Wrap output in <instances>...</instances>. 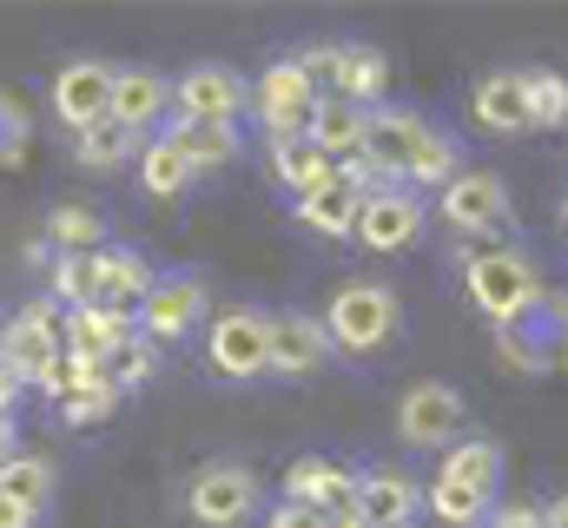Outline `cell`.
Here are the masks:
<instances>
[{
  "label": "cell",
  "instance_id": "cell-1",
  "mask_svg": "<svg viewBox=\"0 0 568 528\" xmlns=\"http://www.w3.org/2000/svg\"><path fill=\"white\" fill-rule=\"evenodd\" d=\"M456 264H463V297L476 304V317H489V331L529 317L542 304V291H549L542 264L529 258L523 245H476V238H463Z\"/></svg>",
  "mask_w": 568,
  "mask_h": 528
},
{
  "label": "cell",
  "instance_id": "cell-2",
  "mask_svg": "<svg viewBox=\"0 0 568 528\" xmlns=\"http://www.w3.org/2000/svg\"><path fill=\"white\" fill-rule=\"evenodd\" d=\"M317 324L337 357H377L404 337V297L384 277H344L331 291V304L317 311Z\"/></svg>",
  "mask_w": 568,
  "mask_h": 528
},
{
  "label": "cell",
  "instance_id": "cell-3",
  "mask_svg": "<svg viewBox=\"0 0 568 528\" xmlns=\"http://www.w3.org/2000/svg\"><path fill=\"white\" fill-rule=\"evenodd\" d=\"M205 370L219 384H258L272 377V344H265V311L258 304H232L205 317Z\"/></svg>",
  "mask_w": 568,
  "mask_h": 528
},
{
  "label": "cell",
  "instance_id": "cell-4",
  "mask_svg": "<svg viewBox=\"0 0 568 528\" xmlns=\"http://www.w3.org/2000/svg\"><path fill=\"white\" fill-rule=\"evenodd\" d=\"M265 489H258V469L239 463V456H212L199 463V476L185 483V516L199 528H245L258 516Z\"/></svg>",
  "mask_w": 568,
  "mask_h": 528
},
{
  "label": "cell",
  "instance_id": "cell-5",
  "mask_svg": "<svg viewBox=\"0 0 568 528\" xmlns=\"http://www.w3.org/2000/svg\"><path fill=\"white\" fill-rule=\"evenodd\" d=\"M489 337H496V357H503L509 370H523V377H549V370H562L568 364V297L542 291V304H536L529 317L496 324Z\"/></svg>",
  "mask_w": 568,
  "mask_h": 528
},
{
  "label": "cell",
  "instance_id": "cell-6",
  "mask_svg": "<svg viewBox=\"0 0 568 528\" xmlns=\"http://www.w3.org/2000/svg\"><path fill=\"white\" fill-rule=\"evenodd\" d=\"M456 238H489V232H503L509 225V185H503V172H489V165H463L443 192H436V205H429Z\"/></svg>",
  "mask_w": 568,
  "mask_h": 528
},
{
  "label": "cell",
  "instance_id": "cell-7",
  "mask_svg": "<svg viewBox=\"0 0 568 528\" xmlns=\"http://www.w3.org/2000/svg\"><path fill=\"white\" fill-rule=\"evenodd\" d=\"M252 113V80L225 60H199L172 80V120H219V126H239Z\"/></svg>",
  "mask_w": 568,
  "mask_h": 528
},
{
  "label": "cell",
  "instance_id": "cell-8",
  "mask_svg": "<svg viewBox=\"0 0 568 528\" xmlns=\"http://www.w3.org/2000/svg\"><path fill=\"white\" fill-rule=\"evenodd\" d=\"M205 317H212L205 284H199L192 271H159L152 291L140 297V311H133V331L152 337V344H179V337H192Z\"/></svg>",
  "mask_w": 568,
  "mask_h": 528
},
{
  "label": "cell",
  "instance_id": "cell-9",
  "mask_svg": "<svg viewBox=\"0 0 568 528\" xmlns=\"http://www.w3.org/2000/svg\"><path fill=\"white\" fill-rule=\"evenodd\" d=\"M265 344H272V377L278 384H304V377L331 370V357H337L324 324H317V311H304V304L265 311Z\"/></svg>",
  "mask_w": 568,
  "mask_h": 528
},
{
  "label": "cell",
  "instance_id": "cell-10",
  "mask_svg": "<svg viewBox=\"0 0 568 528\" xmlns=\"http://www.w3.org/2000/svg\"><path fill=\"white\" fill-rule=\"evenodd\" d=\"M311 106H317V87L297 73L291 53H278V60L258 67V80H252V120L265 126V145H272V139H304Z\"/></svg>",
  "mask_w": 568,
  "mask_h": 528
},
{
  "label": "cell",
  "instance_id": "cell-11",
  "mask_svg": "<svg viewBox=\"0 0 568 528\" xmlns=\"http://www.w3.org/2000/svg\"><path fill=\"white\" fill-rule=\"evenodd\" d=\"M60 351H67V344H60V304H53V297H27V304L7 311V324H0V364H7L20 384H33Z\"/></svg>",
  "mask_w": 568,
  "mask_h": 528
},
{
  "label": "cell",
  "instance_id": "cell-12",
  "mask_svg": "<svg viewBox=\"0 0 568 528\" xmlns=\"http://www.w3.org/2000/svg\"><path fill=\"white\" fill-rule=\"evenodd\" d=\"M429 205L410 192V185H384V192H364V212H357V245L371 258H397L424 238Z\"/></svg>",
  "mask_w": 568,
  "mask_h": 528
},
{
  "label": "cell",
  "instance_id": "cell-13",
  "mask_svg": "<svg viewBox=\"0 0 568 528\" xmlns=\"http://www.w3.org/2000/svg\"><path fill=\"white\" fill-rule=\"evenodd\" d=\"M463 423H469V403L463 390H449L443 377H424V384H410L404 403H397V436L410 443V449H449L456 436H463Z\"/></svg>",
  "mask_w": 568,
  "mask_h": 528
},
{
  "label": "cell",
  "instance_id": "cell-14",
  "mask_svg": "<svg viewBox=\"0 0 568 528\" xmlns=\"http://www.w3.org/2000/svg\"><path fill=\"white\" fill-rule=\"evenodd\" d=\"M278 502L317 509V516H344V509H357V469H351V463H337V456L304 449V456H291V463H284Z\"/></svg>",
  "mask_w": 568,
  "mask_h": 528
},
{
  "label": "cell",
  "instance_id": "cell-15",
  "mask_svg": "<svg viewBox=\"0 0 568 528\" xmlns=\"http://www.w3.org/2000/svg\"><path fill=\"white\" fill-rule=\"evenodd\" d=\"M106 100H113V60H100V53L67 60L47 87V106L67 132H87L93 120H106Z\"/></svg>",
  "mask_w": 568,
  "mask_h": 528
},
{
  "label": "cell",
  "instance_id": "cell-16",
  "mask_svg": "<svg viewBox=\"0 0 568 528\" xmlns=\"http://www.w3.org/2000/svg\"><path fill=\"white\" fill-rule=\"evenodd\" d=\"M357 516L371 528H417L424 483L397 463H371V469H357Z\"/></svg>",
  "mask_w": 568,
  "mask_h": 528
},
{
  "label": "cell",
  "instance_id": "cell-17",
  "mask_svg": "<svg viewBox=\"0 0 568 528\" xmlns=\"http://www.w3.org/2000/svg\"><path fill=\"white\" fill-rule=\"evenodd\" d=\"M429 139V120L417 106H377L371 132H364V165L384 179V185H404V165L417 159V145Z\"/></svg>",
  "mask_w": 568,
  "mask_h": 528
},
{
  "label": "cell",
  "instance_id": "cell-18",
  "mask_svg": "<svg viewBox=\"0 0 568 528\" xmlns=\"http://www.w3.org/2000/svg\"><path fill=\"white\" fill-rule=\"evenodd\" d=\"M106 120H120L126 132H152L172 120V80L159 67H113V100H106Z\"/></svg>",
  "mask_w": 568,
  "mask_h": 528
},
{
  "label": "cell",
  "instance_id": "cell-19",
  "mask_svg": "<svg viewBox=\"0 0 568 528\" xmlns=\"http://www.w3.org/2000/svg\"><path fill=\"white\" fill-rule=\"evenodd\" d=\"M331 93L377 113L390 100V53H377L371 40H337V60H331Z\"/></svg>",
  "mask_w": 568,
  "mask_h": 528
},
{
  "label": "cell",
  "instance_id": "cell-20",
  "mask_svg": "<svg viewBox=\"0 0 568 528\" xmlns=\"http://www.w3.org/2000/svg\"><path fill=\"white\" fill-rule=\"evenodd\" d=\"M133 337V311H113V304H80V311H60V344L73 357H93L106 370V357Z\"/></svg>",
  "mask_w": 568,
  "mask_h": 528
},
{
  "label": "cell",
  "instance_id": "cell-21",
  "mask_svg": "<svg viewBox=\"0 0 568 528\" xmlns=\"http://www.w3.org/2000/svg\"><path fill=\"white\" fill-rule=\"evenodd\" d=\"M364 132H371V113L351 106V100H337V93H317V106H311V120H304V139H311L331 165L364 159Z\"/></svg>",
  "mask_w": 568,
  "mask_h": 528
},
{
  "label": "cell",
  "instance_id": "cell-22",
  "mask_svg": "<svg viewBox=\"0 0 568 528\" xmlns=\"http://www.w3.org/2000/svg\"><path fill=\"white\" fill-rule=\"evenodd\" d=\"M291 212H297V225H311L317 238H357V212H364V192L351 185V179H324L317 192H304V199H291Z\"/></svg>",
  "mask_w": 568,
  "mask_h": 528
},
{
  "label": "cell",
  "instance_id": "cell-23",
  "mask_svg": "<svg viewBox=\"0 0 568 528\" xmlns=\"http://www.w3.org/2000/svg\"><path fill=\"white\" fill-rule=\"evenodd\" d=\"M436 483L496 496V483H503V443H496V436H456V443L443 449V463H436Z\"/></svg>",
  "mask_w": 568,
  "mask_h": 528
},
{
  "label": "cell",
  "instance_id": "cell-24",
  "mask_svg": "<svg viewBox=\"0 0 568 528\" xmlns=\"http://www.w3.org/2000/svg\"><path fill=\"white\" fill-rule=\"evenodd\" d=\"M159 132L192 159V172H219V165L245 159V126H219V120H165Z\"/></svg>",
  "mask_w": 568,
  "mask_h": 528
},
{
  "label": "cell",
  "instance_id": "cell-25",
  "mask_svg": "<svg viewBox=\"0 0 568 528\" xmlns=\"http://www.w3.org/2000/svg\"><path fill=\"white\" fill-rule=\"evenodd\" d=\"M133 172H140V192H145V199H159V205H172V199H185V192L199 185L192 159H185V152H179L165 132L140 139V159H133Z\"/></svg>",
  "mask_w": 568,
  "mask_h": 528
},
{
  "label": "cell",
  "instance_id": "cell-26",
  "mask_svg": "<svg viewBox=\"0 0 568 528\" xmlns=\"http://www.w3.org/2000/svg\"><path fill=\"white\" fill-rule=\"evenodd\" d=\"M469 113L483 132H529V113H523V67H496L476 80L469 93Z\"/></svg>",
  "mask_w": 568,
  "mask_h": 528
},
{
  "label": "cell",
  "instance_id": "cell-27",
  "mask_svg": "<svg viewBox=\"0 0 568 528\" xmlns=\"http://www.w3.org/2000/svg\"><path fill=\"white\" fill-rule=\"evenodd\" d=\"M93 271H100V297L93 304H113V311H140V297L152 291V277H159L133 245H100L93 252Z\"/></svg>",
  "mask_w": 568,
  "mask_h": 528
},
{
  "label": "cell",
  "instance_id": "cell-28",
  "mask_svg": "<svg viewBox=\"0 0 568 528\" xmlns=\"http://www.w3.org/2000/svg\"><path fill=\"white\" fill-rule=\"evenodd\" d=\"M265 172H272V185H278V192L304 199V192H317L337 165H331L311 139H272V145H265Z\"/></svg>",
  "mask_w": 568,
  "mask_h": 528
},
{
  "label": "cell",
  "instance_id": "cell-29",
  "mask_svg": "<svg viewBox=\"0 0 568 528\" xmlns=\"http://www.w3.org/2000/svg\"><path fill=\"white\" fill-rule=\"evenodd\" d=\"M53 489H60V469H53L47 456H33V449H20V456L0 469V496H7L13 509H27L33 522L53 509Z\"/></svg>",
  "mask_w": 568,
  "mask_h": 528
},
{
  "label": "cell",
  "instance_id": "cell-30",
  "mask_svg": "<svg viewBox=\"0 0 568 528\" xmlns=\"http://www.w3.org/2000/svg\"><path fill=\"white\" fill-rule=\"evenodd\" d=\"M140 159V132H126L120 120H93L87 132H73V165L80 172H120Z\"/></svg>",
  "mask_w": 568,
  "mask_h": 528
},
{
  "label": "cell",
  "instance_id": "cell-31",
  "mask_svg": "<svg viewBox=\"0 0 568 528\" xmlns=\"http://www.w3.org/2000/svg\"><path fill=\"white\" fill-rule=\"evenodd\" d=\"M100 245H106V225H100L93 205H53L47 212V252L53 258H87Z\"/></svg>",
  "mask_w": 568,
  "mask_h": 528
},
{
  "label": "cell",
  "instance_id": "cell-32",
  "mask_svg": "<svg viewBox=\"0 0 568 528\" xmlns=\"http://www.w3.org/2000/svg\"><path fill=\"white\" fill-rule=\"evenodd\" d=\"M523 113H529V132L568 126V73H556V67H523Z\"/></svg>",
  "mask_w": 568,
  "mask_h": 528
},
{
  "label": "cell",
  "instance_id": "cell-33",
  "mask_svg": "<svg viewBox=\"0 0 568 528\" xmlns=\"http://www.w3.org/2000/svg\"><path fill=\"white\" fill-rule=\"evenodd\" d=\"M456 172H463V145L443 126H429V139L417 145V159L404 165V185H410V192H443Z\"/></svg>",
  "mask_w": 568,
  "mask_h": 528
},
{
  "label": "cell",
  "instance_id": "cell-34",
  "mask_svg": "<svg viewBox=\"0 0 568 528\" xmlns=\"http://www.w3.org/2000/svg\"><path fill=\"white\" fill-rule=\"evenodd\" d=\"M496 509V496H476V489H456V483H436L424 489V516H436L443 528H483Z\"/></svg>",
  "mask_w": 568,
  "mask_h": 528
},
{
  "label": "cell",
  "instance_id": "cell-35",
  "mask_svg": "<svg viewBox=\"0 0 568 528\" xmlns=\"http://www.w3.org/2000/svg\"><path fill=\"white\" fill-rule=\"evenodd\" d=\"M47 297L60 311H80L100 297V271H93V252L87 258H47Z\"/></svg>",
  "mask_w": 568,
  "mask_h": 528
},
{
  "label": "cell",
  "instance_id": "cell-36",
  "mask_svg": "<svg viewBox=\"0 0 568 528\" xmlns=\"http://www.w3.org/2000/svg\"><path fill=\"white\" fill-rule=\"evenodd\" d=\"M152 377H159V344L133 331V337H126V344H120V351L106 357V384H113V390L126 396V390H145Z\"/></svg>",
  "mask_w": 568,
  "mask_h": 528
},
{
  "label": "cell",
  "instance_id": "cell-37",
  "mask_svg": "<svg viewBox=\"0 0 568 528\" xmlns=\"http://www.w3.org/2000/svg\"><path fill=\"white\" fill-rule=\"evenodd\" d=\"M53 409H60V423H67V429H93V423H106V416L120 409V390H113V384L100 377V384H87V390L60 396Z\"/></svg>",
  "mask_w": 568,
  "mask_h": 528
},
{
  "label": "cell",
  "instance_id": "cell-38",
  "mask_svg": "<svg viewBox=\"0 0 568 528\" xmlns=\"http://www.w3.org/2000/svg\"><path fill=\"white\" fill-rule=\"evenodd\" d=\"M27 139H33V120H27V106L0 87V165H20L27 159Z\"/></svg>",
  "mask_w": 568,
  "mask_h": 528
},
{
  "label": "cell",
  "instance_id": "cell-39",
  "mask_svg": "<svg viewBox=\"0 0 568 528\" xmlns=\"http://www.w3.org/2000/svg\"><path fill=\"white\" fill-rule=\"evenodd\" d=\"M483 528H549V522H542V502H523L516 496V502H496Z\"/></svg>",
  "mask_w": 568,
  "mask_h": 528
},
{
  "label": "cell",
  "instance_id": "cell-40",
  "mask_svg": "<svg viewBox=\"0 0 568 528\" xmlns=\"http://www.w3.org/2000/svg\"><path fill=\"white\" fill-rule=\"evenodd\" d=\"M265 528H331V516L297 509V502H272V509H265Z\"/></svg>",
  "mask_w": 568,
  "mask_h": 528
},
{
  "label": "cell",
  "instance_id": "cell-41",
  "mask_svg": "<svg viewBox=\"0 0 568 528\" xmlns=\"http://www.w3.org/2000/svg\"><path fill=\"white\" fill-rule=\"evenodd\" d=\"M20 396H27V384L0 364V423H13V409H20Z\"/></svg>",
  "mask_w": 568,
  "mask_h": 528
},
{
  "label": "cell",
  "instance_id": "cell-42",
  "mask_svg": "<svg viewBox=\"0 0 568 528\" xmlns=\"http://www.w3.org/2000/svg\"><path fill=\"white\" fill-rule=\"evenodd\" d=\"M0 528H40V522H33V516H27V509H13V502H7V496H0Z\"/></svg>",
  "mask_w": 568,
  "mask_h": 528
},
{
  "label": "cell",
  "instance_id": "cell-43",
  "mask_svg": "<svg viewBox=\"0 0 568 528\" xmlns=\"http://www.w3.org/2000/svg\"><path fill=\"white\" fill-rule=\"evenodd\" d=\"M542 522H549V528H568V489L556 496V502H542Z\"/></svg>",
  "mask_w": 568,
  "mask_h": 528
},
{
  "label": "cell",
  "instance_id": "cell-44",
  "mask_svg": "<svg viewBox=\"0 0 568 528\" xmlns=\"http://www.w3.org/2000/svg\"><path fill=\"white\" fill-rule=\"evenodd\" d=\"M13 456H20V436H13V423H0V469H7Z\"/></svg>",
  "mask_w": 568,
  "mask_h": 528
},
{
  "label": "cell",
  "instance_id": "cell-45",
  "mask_svg": "<svg viewBox=\"0 0 568 528\" xmlns=\"http://www.w3.org/2000/svg\"><path fill=\"white\" fill-rule=\"evenodd\" d=\"M331 528H371V522H364L357 509H344V516H331Z\"/></svg>",
  "mask_w": 568,
  "mask_h": 528
},
{
  "label": "cell",
  "instance_id": "cell-46",
  "mask_svg": "<svg viewBox=\"0 0 568 528\" xmlns=\"http://www.w3.org/2000/svg\"><path fill=\"white\" fill-rule=\"evenodd\" d=\"M562 232H568V199H562Z\"/></svg>",
  "mask_w": 568,
  "mask_h": 528
}]
</instances>
